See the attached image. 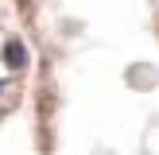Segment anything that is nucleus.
Listing matches in <instances>:
<instances>
[{
	"label": "nucleus",
	"instance_id": "nucleus-2",
	"mask_svg": "<svg viewBox=\"0 0 159 155\" xmlns=\"http://www.w3.org/2000/svg\"><path fill=\"white\" fill-rule=\"evenodd\" d=\"M0 89H4V82H0Z\"/></svg>",
	"mask_w": 159,
	"mask_h": 155
},
{
	"label": "nucleus",
	"instance_id": "nucleus-1",
	"mask_svg": "<svg viewBox=\"0 0 159 155\" xmlns=\"http://www.w3.org/2000/svg\"><path fill=\"white\" fill-rule=\"evenodd\" d=\"M4 66L8 70H23L27 66V46H23L20 39H8L4 43Z\"/></svg>",
	"mask_w": 159,
	"mask_h": 155
}]
</instances>
